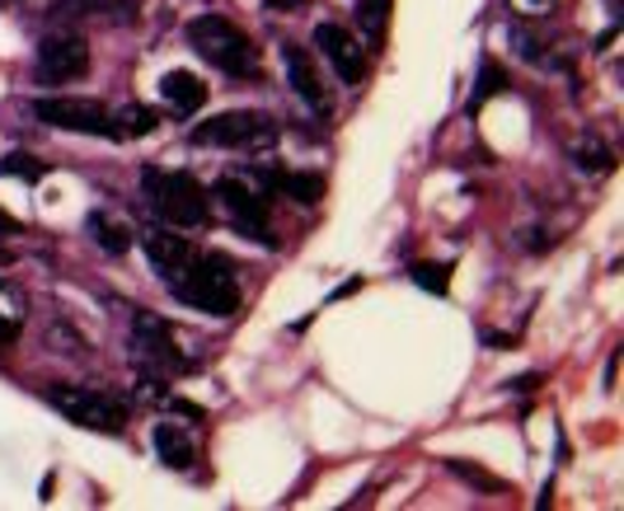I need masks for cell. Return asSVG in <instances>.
Masks as SVG:
<instances>
[{"label": "cell", "mask_w": 624, "mask_h": 511, "mask_svg": "<svg viewBox=\"0 0 624 511\" xmlns=\"http://www.w3.org/2000/svg\"><path fill=\"white\" fill-rule=\"evenodd\" d=\"M174 296L184 305L211 314V320H230V314L240 310V282H236V268L217 253H193V259L174 272L165 282Z\"/></svg>", "instance_id": "obj_1"}, {"label": "cell", "mask_w": 624, "mask_h": 511, "mask_svg": "<svg viewBox=\"0 0 624 511\" xmlns=\"http://www.w3.org/2000/svg\"><path fill=\"white\" fill-rule=\"evenodd\" d=\"M142 188H146L150 211L160 216L165 226H174V230H198V226H207L211 198H207V188L193 179V174H174V169L146 165L142 169Z\"/></svg>", "instance_id": "obj_2"}, {"label": "cell", "mask_w": 624, "mask_h": 511, "mask_svg": "<svg viewBox=\"0 0 624 511\" xmlns=\"http://www.w3.org/2000/svg\"><path fill=\"white\" fill-rule=\"evenodd\" d=\"M188 43L198 48V56H207L217 71L236 75V81L259 75V48H253L249 33L240 24H230L226 14H198L188 24Z\"/></svg>", "instance_id": "obj_3"}, {"label": "cell", "mask_w": 624, "mask_h": 511, "mask_svg": "<svg viewBox=\"0 0 624 511\" xmlns=\"http://www.w3.org/2000/svg\"><path fill=\"white\" fill-rule=\"evenodd\" d=\"M48 404L62 408L75 427L104 431V437H118L127 427V404L104 395V389H94V385H48Z\"/></svg>", "instance_id": "obj_4"}, {"label": "cell", "mask_w": 624, "mask_h": 511, "mask_svg": "<svg viewBox=\"0 0 624 511\" xmlns=\"http://www.w3.org/2000/svg\"><path fill=\"white\" fill-rule=\"evenodd\" d=\"M198 146H221V150H268L278 142V123L268 113H253V108H236V113H221L202 123L193 132Z\"/></svg>", "instance_id": "obj_5"}, {"label": "cell", "mask_w": 624, "mask_h": 511, "mask_svg": "<svg viewBox=\"0 0 624 511\" xmlns=\"http://www.w3.org/2000/svg\"><path fill=\"white\" fill-rule=\"evenodd\" d=\"M132 357H136V366H142L150 380L169 376V371H188L184 352L174 347L169 324L160 320V314H150V310H136V324H132Z\"/></svg>", "instance_id": "obj_6"}, {"label": "cell", "mask_w": 624, "mask_h": 511, "mask_svg": "<svg viewBox=\"0 0 624 511\" xmlns=\"http://www.w3.org/2000/svg\"><path fill=\"white\" fill-rule=\"evenodd\" d=\"M38 123L56 132H81V136H113V113L100 100H81V94H43L33 104Z\"/></svg>", "instance_id": "obj_7"}, {"label": "cell", "mask_w": 624, "mask_h": 511, "mask_svg": "<svg viewBox=\"0 0 624 511\" xmlns=\"http://www.w3.org/2000/svg\"><path fill=\"white\" fill-rule=\"evenodd\" d=\"M90 71V43L81 33H48L38 43V85H71Z\"/></svg>", "instance_id": "obj_8"}, {"label": "cell", "mask_w": 624, "mask_h": 511, "mask_svg": "<svg viewBox=\"0 0 624 511\" xmlns=\"http://www.w3.org/2000/svg\"><path fill=\"white\" fill-rule=\"evenodd\" d=\"M217 198H221V207L230 211V221H236L240 230H249V234H259V240H268V216H272V202H268V192L253 184V179H221L217 184Z\"/></svg>", "instance_id": "obj_9"}, {"label": "cell", "mask_w": 624, "mask_h": 511, "mask_svg": "<svg viewBox=\"0 0 624 511\" xmlns=\"http://www.w3.org/2000/svg\"><path fill=\"white\" fill-rule=\"evenodd\" d=\"M315 48L324 52V62L339 71L343 85H362L366 56H362V43H357V38L347 33L343 24H320V29H315Z\"/></svg>", "instance_id": "obj_10"}, {"label": "cell", "mask_w": 624, "mask_h": 511, "mask_svg": "<svg viewBox=\"0 0 624 511\" xmlns=\"http://www.w3.org/2000/svg\"><path fill=\"white\" fill-rule=\"evenodd\" d=\"M282 66H287V85L301 94V100L315 108L320 117H329V108H334V100H329V90H324V81H320V66H315V56H310L305 48H297V43H287L282 48Z\"/></svg>", "instance_id": "obj_11"}, {"label": "cell", "mask_w": 624, "mask_h": 511, "mask_svg": "<svg viewBox=\"0 0 624 511\" xmlns=\"http://www.w3.org/2000/svg\"><path fill=\"white\" fill-rule=\"evenodd\" d=\"M253 184L263 192H287L301 207H315L324 198V174L315 169H268V174H253Z\"/></svg>", "instance_id": "obj_12"}, {"label": "cell", "mask_w": 624, "mask_h": 511, "mask_svg": "<svg viewBox=\"0 0 624 511\" xmlns=\"http://www.w3.org/2000/svg\"><path fill=\"white\" fill-rule=\"evenodd\" d=\"M142 249H146V259L155 263V272H160L165 282L193 259V253H198V249L184 240V234H174V230H146L142 234Z\"/></svg>", "instance_id": "obj_13"}, {"label": "cell", "mask_w": 624, "mask_h": 511, "mask_svg": "<svg viewBox=\"0 0 624 511\" xmlns=\"http://www.w3.org/2000/svg\"><path fill=\"white\" fill-rule=\"evenodd\" d=\"M160 100L174 108V113H198L202 104H207V85L198 81L193 71H169L165 81H160Z\"/></svg>", "instance_id": "obj_14"}, {"label": "cell", "mask_w": 624, "mask_h": 511, "mask_svg": "<svg viewBox=\"0 0 624 511\" xmlns=\"http://www.w3.org/2000/svg\"><path fill=\"white\" fill-rule=\"evenodd\" d=\"M155 456H160L169 469H188L193 465V456H198V450H193V437L184 427H174V423H160L155 427Z\"/></svg>", "instance_id": "obj_15"}, {"label": "cell", "mask_w": 624, "mask_h": 511, "mask_svg": "<svg viewBox=\"0 0 624 511\" xmlns=\"http://www.w3.org/2000/svg\"><path fill=\"white\" fill-rule=\"evenodd\" d=\"M90 234H94V244H100L104 253H127L132 249V230L118 226L113 216L104 211H90Z\"/></svg>", "instance_id": "obj_16"}, {"label": "cell", "mask_w": 624, "mask_h": 511, "mask_svg": "<svg viewBox=\"0 0 624 511\" xmlns=\"http://www.w3.org/2000/svg\"><path fill=\"white\" fill-rule=\"evenodd\" d=\"M108 10H132V0H52L56 19H100Z\"/></svg>", "instance_id": "obj_17"}, {"label": "cell", "mask_w": 624, "mask_h": 511, "mask_svg": "<svg viewBox=\"0 0 624 511\" xmlns=\"http://www.w3.org/2000/svg\"><path fill=\"white\" fill-rule=\"evenodd\" d=\"M155 132V113L146 104H127L113 113V136H150Z\"/></svg>", "instance_id": "obj_18"}, {"label": "cell", "mask_w": 624, "mask_h": 511, "mask_svg": "<svg viewBox=\"0 0 624 511\" xmlns=\"http://www.w3.org/2000/svg\"><path fill=\"white\" fill-rule=\"evenodd\" d=\"M573 165L578 169H592V174H611L615 169V155H611V146H601L596 136H587V142L573 146Z\"/></svg>", "instance_id": "obj_19"}, {"label": "cell", "mask_w": 624, "mask_h": 511, "mask_svg": "<svg viewBox=\"0 0 624 511\" xmlns=\"http://www.w3.org/2000/svg\"><path fill=\"white\" fill-rule=\"evenodd\" d=\"M0 174L6 179H24V184H38L48 174V165L43 160H33V155H24V150H10L6 160H0Z\"/></svg>", "instance_id": "obj_20"}, {"label": "cell", "mask_w": 624, "mask_h": 511, "mask_svg": "<svg viewBox=\"0 0 624 511\" xmlns=\"http://www.w3.org/2000/svg\"><path fill=\"white\" fill-rule=\"evenodd\" d=\"M357 19H362V33L372 38V43H381L385 29H389V0H362Z\"/></svg>", "instance_id": "obj_21"}, {"label": "cell", "mask_w": 624, "mask_h": 511, "mask_svg": "<svg viewBox=\"0 0 624 511\" xmlns=\"http://www.w3.org/2000/svg\"><path fill=\"white\" fill-rule=\"evenodd\" d=\"M446 469H451L456 479H465V483H475V488H483V493H502V479L498 474H489V469H479V465H465V460H446Z\"/></svg>", "instance_id": "obj_22"}, {"label": "cell", "mask_w": 624, "mask_h": 511, "mask_svg": "<svg viewBox=\"0 0 624 511\" xmlns=\"http://www.w3.org/2000/svg\"><path fill=\"white\" fill-rule=\"evenodd\" d=\"M502 90H507V75H502V66H498V62H483V71H479V90H475L470 108H479L483 100H493V94H502Z\"/></svg>", "instance_id": "obj_23"}, {"label": "cell", "mask_w": 624, "mask_h": 511, "mask_svg": "<svg viewBox=\"0 0 624 511\" xmlns=\"http://www.w3.org/2000/svg\"><path fill=\"white\" fill-rule=\"evenodd\" d=\"M408 278H414L423 291H437V296H441V291L451 286V268H446V263H418Z\"/></svg>", "instance_id": "obj_24"}, {"label": "cell", "mask_w": 624, "mask_h": 511, "mask_svg": "<svg viewBox=\"0 0 624 511\" xmlns=\"http://www.w3.org/2000/svg\"><path fill=\"white\" fill-rule=\"evenodd\" d=\"M0 230H14V216L10 211H0Z\"/></svg>", "instance_id": "obj_25"}, {"label": "cell", "mask_w": 624, "mask_h": 511, "mask_svg": "<svg viewBox=\"0 0 624 511\" xmlns=\"http://www.w3.org/2000/svg\"><path fill=\"white\" fill-rule=\"evenodd\" d=\"M6 263H14V253H10L6 244H0V268H6Z\"/></svg>", "instance_id": "obj_26"}]
</instances>
